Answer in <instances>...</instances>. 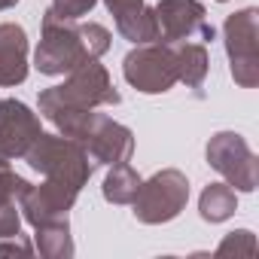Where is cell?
<instances>
[{
	"label": "cell",
	"instance_id": "cell-11",
	"mask_svg": "<svg viewBox=\"0 0 259 259\" xmlns=\"http://www.w3.org/2000/svg\"><path fill=\"white\" fill-rule=\"evenodd\" d=\"M76 189L73 186H64V183H40V186H28V192L22 195V210H25V220L37 229L43 223H52V220H64L67 210L73 207L76 201Z\"/></svg>",
	"mask_w": 259,
	"mask_h": 259
},
{
	"label": "cell",
	"instance_id": "cell-22",
	"mask_svg": "<svg viewBox=\"0 0 259 259\" xmlns=\"http://www.w3.org/2000/svg\"><path fill=\"white\" fill-rule=\"evenodd\" d=\"M10 253H22V256H31V253H34V247H31V241H28V238H22V235H13V241L0 244V256H10Z\"/></svg>",
	"mask_w": 259,
	"mask_h": 259
},
{
	"label": "cell",
	"instance_id": "cell-13",
	"mask_svg": "<svg viewBox=\"0 0 259 259\" xmlns=\"http://www.w3.org/2000/svg\"><path fill=\"white\" fill-rule=\"evenodd\" d=\"M116 28L125 40L132 43H156L159 40V19L153 7H135V10H125L116 16Z\"/></svg>",
	"mask_w": 259,
	"mask_h": 259
},
{
	"label": "cell",
	"instance_id": "cell-16",
	"mask_svg": "<svg viewBox=\"0 0 259 259\" xmlns=\"http://www.w3.org/2000/svg\"><path fill=\"white\" fill-rule=\"evenodd\" d=\"M37 250L46 259H64L73 256V241H70V226L67 217L64 220H52L37 226Z\"/></svg>",
	"mask_w": 259,
	"mask_h": 259
},
{
	"label": "cell",
	"instance_id": "cell-24",
	"mask_svg": "<svg viewBox=\"0 0 259 259\" xmlns=\"http://www.w3.org/2000/svg\"><path fill=\"white\" fill-rule=\"evenodd\" d=\"M19 0H0V10H10V7H16Z\"/></svg>",
	"mask_w": 259,
	"mask_h": 259
},
{
	"label": "cell",
	"instance_id": "cell-9",
	"mask_svg": "<svg viewBox=\"0 0 259 259\" xmlns=\"http://www.w3.org/2000/svg\"><path fill=\"white\" fill-rule=\"evenodd\" d=\"M156 19H159V40L162 43H183L192 37L213 40V25L204 19V7L198 0H159Z\"/></svg>",
	"mask_w": 259,
	"mask_h": 259
},
{
	"label": "cell",
	"instance_id": "cell-20",
	"mask_svg": "<svg viewBox=\"0 0 259 259\" xmlns=\"http://www.w3.org/2000/svg\"><path fill=\"white\" fill-rule=\"evenodd\" d=\"M19 229H22V213H19L16 201L0 204V238H13V235H19Z\"/></svg>",
	"mask_w": 259,
	"mask_h": 259
},
{
	"label": "cell",
	"instance_id": "cell-4",
	"mask_svg": "<svg viewBox=\"0 0 259 259\" xmlns=\"http://www.w3.org/2000/svg\"><path fill=\"white\" fill-rule=\"evenodd\" d=\"M189 201V180L168 168L153 174L147 183H141L138 195H135V217L147 226H159V223H171L174 217H180V210Z\"/></svg>",
	"mask_w": 259,
	"mask_h": 259
},
{
	"label": "cell",
	"instance_id": "cell-8",
	"mask_svg": "<svg viewBox=\"0 0 259 259\" xmlns=\"http://www.w3.org/2000/svg\"><path fill=\"white\" fill-rule=\"evenodd\" d=\"M79 144L89 153V159L101 165H122L135 153V135L104 113H92L85 132L79 135Z\"/></svg>",
	"mask_w": 259,
	"mask_h": 259
},
{
	"label": "cell",
	"instance_id": "cell-2",
	"mask_svg": "<svg viewBox=\"0 0 259 259\" xmlns=\"http://www.w3.org/2000/svg\"><path fill=\"white\" fill-rule=\"evenodd\" d=\"M25 162L34 171L46 174V180L73 186L76 192L92 177V159L82 150V144L73 141V138H58V135H43L40 132L37 141L31 144V150L25 153Z\"/></svg>",
	"mask_w": 259,
	"mask_h": 259
},
{
	"label": "cell",
	"instance_id": "cell-12",
	"mask_svg": "<svg viewBox=\"0 0 259 259\" xmlns=\"http://www.w3.org/2000/svg\"><path fill=\"white\" fill-rule=\"evenodd\" d=\"M28 76V37L22 25H0V85H19Z\"/></svg>",
	"mask_w": 259,
	"mask_h": 259
},
{
	"label": "cell",
	"instance_id": "cell-6",
	"mask_svg": "<svg viewBox=\"0 0 259 259\" xmlns=\"http://www.w3.org/2000/svg\"><path fill=\"white\" fill-rule=\"evenodd\" d=\"M125 79L144 95H162L177 82V58L171 43H141L135 52L125 55Z\"/></svg>",
	"mask_w": 259,
	"mask_h": 259
},
{
	"label": "cell",
	"instance_id": "cell-25",
	"mask_svg": "<svg viewBox=\"0 0 259 259\" xmlns=\"http://www.w3.org/2000/svg\"><path fill=\"white\" fill-rule=\"evenodd\" d=\"M220 4H223V0H220Z\"/></svg>",
	"mask_w": 259,
	"mask_h": 259
},
{
	"label": "cell",
	"instance_id": "cell-21",
	"mask_svg": "<svg viewBox=\"0 0 259 259\" xmlns=\"http://www.w3.org/2000/svg\"><path fill=\"white\" fill-rule=\"evenodd\" d=\"M98 0H52V13L64 16V19H79L85 13H92V7Z\"/></svg>",
	"mask_w": 259,
	"mask_h": 259
},
{
	"label": "cell",
	"instance_id": "cell-10",
	"mask_svg": "<svg viewBox=\"0 0 259 259\" xmlns=\"http://www.w3.org/2000/svg\"><path fill=\"white\" fill-rule=\"evenodd\" d=\"M40 135V119L16 98L0 101V165L25 156Z\"/></svg>",
	"mask_w": 259,
	"mask_h": 259
},
{
	"label": "cell",
	"instance_id": "cell-19",
	"mask_svg": "<svg viewBox=\"0 0 259 259\" xmlns=\"http://www.w3.org/2000/svg\"><path fill=\"white\" fill-rule=\"evenodd\" d=\"M256 250V238H253V232H247V229H241V232H232L220 247H217V253L220 256H226V253H253Z\"/></svg>",
	"mask_w": 259,
	"mask_h": 259
},
{
	"label": "cell",
	"instance_id": "cell-17",
	"mask_svg": "<svg viewBox=\"0 0 259 259\" xmlns=\"http://www.w3.org/2000/svg\"><path fill=\"white\" fill-rule=\"evenodd\" d=\"M141 183H144L141 174L128 165V162L113 165V171L104 180V198L113 201V204H132L135 195H138V189H141Z\"/></svg>",
	"mask_w": 259,
	"mask_h": 259
},
{
	"label": "cell",
	"instance_id": "cell-1",
	"mask_svg": "<svg viewBox=\"0 0 259 259\" xmlns=\"http://www.w3.org/2000/svg\"><path fill=\"white\" fill-rule=\"evenodd\" d=\"M101 104H119V92L113 89L107 70L98 61H85L70 70V79L64 85H52L40 92V113L58 125L64 138H79L85 128V119Z\"/></svg>",
	"mask_w": 259,
	"mask_h": 259
},
{
	"label": "cell",
	"instance_id": "cell-23",
	"mask_svg": "<svg viewBox=\"0 0 259 259\" xmlns=\"http://www.w3.org/2000/svg\"><path fill=\"white\" fill-rule=\"evenodd\" d=\"M107 4V10L113 13V16H119V13H125V10H135V7H141L144 0H104Z\"/></svg>",
	"mask_w": 259,
	"mask_h": 259
},
{
	"label": "cell",
	"instance_id": "cell-18",
	"mask_svg": "<svg viewBox=\"0 0 259 259\" xmlns=\"http://www.w3.org/2000/svg\"><path fill=\"white\" fill-rule=\"evenodd\" d=\"M28 180L19 177L16 171H10V165H0V204L7 201H22V195L28 192Z\"/></svg>",
	"mask_w": 259,
	"mask_h": 259
},
{
	"label": "cell",
	"instance_id": "cell-7",
	"mask_svg": "<svg viewBox=\"0 0 259 259\" xmlns=\"http://www.w3.org/2000/svg\"><path fill=\"white\" fill-rule=\"evenodd\" d=\"M207 165L213 171H220L232 189L253 192L256 183H259V162H256L253 150L247 147V141L235 132H220V135L210 138Z\"/></svg>",
	"mask_w": 259,
	"mask_h": 259
},
{
	"label": "cell",
	"instance_id": "cell-14",
	"mask_svg": "<svg viewBox=\"0 0 259 259\" xmlns=\"http://www.w3.org/2000/svg\"><path fill=\"white\" fill-rule=\"evenodd\" d=\"M174 46V58H177V82H186L192 89H198L207 76V49L198 43H171Z\"/></svg>",
	"mask_w": 259,
	"mask_h": 259
},
{
	"label": "cell",
	"instance_id": "cell-15",
	"mask_svg": "<svg viewBox=\"0 0 259 259\" xmlns=\"http://www.w3.org/2000/svg\"><path fill=\"white\" fill-rule=\"evenodd\" d=\"M198 210H201V220L207 223H223L229 220L235 210H238V195L229 183H210L204 192H201V201H198Z\"/></svg>",
	"mask_w": 259,
	"mask_h": 259
},
{
	"label": "cell",
	"instance_id": "cell-5",
	"mask_svg": "<svg viewBox=\"0 0 259 259\" xmlns=\"http://www.w3.org/2000/svg\"><path fill=\"white\" fill-rule=\"evenodd\" d=\"M226 52L232 61V76L238 85H259V13L253 7L232 13L226 19Z\"/></svg>",
	"mask_w": 259,
	"mask_h": 259
},
{
	"label": "cell",
	"instance_id": "cell-3",
	"mask_svg": "<svg viewBox=\"0 0 259 259\" xmlns=\"http://www.w3.org/2000/svg\"><path fill=\"white\" fill-rule=\"evenodd\" d=\"M34 61H37V70L46 76L70 73L73 67L92 61L89 49H85L82 25H76V19H64L49 10L43 16V40L37 46Z\"/></svg>",
	"mask_w": 259,
	"mask_h": 259
}]
</instances>
